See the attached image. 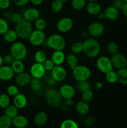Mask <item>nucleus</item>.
<instances>
[{
    "label": "nucleus",
    "instance_id": "1",
    "mask_svg": "<svg viewBox=\"0 0 127 128\" xmlns=\"http://www.w3.org/2000/svg\"><path fill=\"white\" fill-rule=\"evenodd\" d=\"M83 52L88 58L95 59L100 52L101 46L99 41L95 38H87L82 42Z\"/></svg>",
    "mask_w": 127,
    "mask_h": 128
},
{
    "label": "nucleus",
    "instance_id": "2",
    "mask_svg": "<svg viewBox=\"0 0 127 128\" xmlns=\"http://www.w3.org/2000/svg\"><path fill=\"white\" fill-rule=\"evenodd\" d=\"M44 98L47 104L53 108H59L63 104L64 99L59 90L49 87L44 92Z\"/></svg>",
    "mask_w": 127,
    "mask_h": 128
},
{
    "label": "nucleus",
    "instance_id": "3",
    "mask_svg": "<svg viewBox=\"0 0 127 128\" xmlns=\"http://www.w3.org/2000/svg\"><path fill=\"white\" fill-rule=\"evenodd\" d=\"M15 31L19 38L21 40L28 39L30 34L33 31V25L32 22L23 20L19 23L16 24Z\"/></svg>",
    "mask_w": 127,
    "mask_h": 128
},
{
    "label": "nucleus",
    "instance_id": "4",
    "mask_svg": "<svg viewBox=\"0 0 127 128\" xmlns=\"http://www.w3.org/2000/svg\"><path fill=\"white\" fill-rule=\"evenodd\" d=\"M47 45L54 51H63L66 46V42L62 35L53 34L47 39Z\"/></svg>",
    "mask_w": 127,
    "mask_h": 128
},
{
    "label": "nucleus",
    "instance_id": "5",
    "mask_svg": "<svg viewBox=\"0 0 127 128\" xmlns=\"http://www.w3.org/2000/svg\"><path fill=\"white\" fill-rule=\"evenodd\" d=\"M10 53L14 60L23 61L27 55V50L26 45L21 41H15L10 47Z\"/></svg>",
    "mask_w": 127,
    "mask_h": 128
},
{
    "label": "nucleus",
    "instance_id": "6",
    "mask_svg": "<svg viewBox=\"0 0 127 128\" xmlns=\"http://www.w3.org/2000/svg\"><path fill=\"white\" fill-rule=\"evenodd\" d=\"M72 71V76L77 82L88 80L91 76L90 69L85 65L76 66Z\"/></svg>",
    "mask_w": 127,
    "mask_h": 128
},
{
    "label": "nucleus",
    "instance_id": "7",
    "mask_svg": "<svg viewBox=\"0 0 127 128\" xmlns=\"http://www.w3.org/2000/svg\"><path fill=\"white\" fill-rule=\"evenodd\" d=\"M96 66L100 72L105 74L113 70V68L111 59L106 56H100L97 58L96 61Z\"/></svg>",
    "mask_w": 127,
    "mask_h": 128
},
{
    "label": "nucleus",
    "instance_id": "8",
    "mask_svg": "<svg viewBox=\"0 0 127 128\" xmlns=\"http://www.w3.org/2000/svg\"><path fill=\"white\" fill-rule=\"evenodd\" d=\"M30 44L34 46H39L46 41V36L43 31L34 30L29 37Z\"/></svg>",
    "mask_w": 127,
    "mask_h": 128
},
{
    "label": "nucleus",
    "instance_id": "9",
    "mask_svg": "<svg viewBox=\"0 0 127 128\" xmlns=\"http://www.w3.org/2000/svg\"><path fill=\"white\" fill-rule=\"evenodd\" d=\"M105 31V26L103 24L98 21L91 22L87 29V32L92 38H98L103 35Z\"/></svg>",
    "mask_w": 127,
    "mask_h": 128
},
{
    "label": "nucleus",
    "instance_id": "10",
    "mask_svg": "<svg viewBox=\"0 0 127 128\" xmlns=\"http://www.w3.org/2000/svg\"><path fill=\"white\" fill-rule=\"evenodd\" d=\"M73 26V21L70 18L64 17L60 19L57 22L56 27L61 33H66L70 31Z\"/></svg>",
    "mask_w": 127,
    "mask_h": 128
},
{
    "label": "nucleus",
    "instance_id": "11",
    "mask_svg": "<svg viewBox=\"0 0 127 128\" xmlns=\"http://www.w3.org/2000/svg\"><path fill=\"white\" fill-rule=\"evenodd\" d=\"M113 67L117 70L127 68V59L125 56L121 53H117L112 55L111 58Z\"/></svg>",
    "mask_w": 127,
    "mask_h": 128
},
{
    "label": "nucleus",
    "instance_id": "12",
    "mask_svg": "<svg viewBox=\"0 0 127 128\" xmlns=\"http://www.w3.org/2000/svg\"><path fill=\"white\" fill-rule=\"evenodd\" d=\"M46 72V70L42 63L35 62L32 64L30 68V74L34 78H42L44 76Z\"/></svg>",
    "mask_w": 127,
    "mask_h": 128
},
{
    "label": "nucleus",
    "instance_id": "13",
    "mask_svg": "<svg viewBox=\"0 0 127 128\" xmlns=\"http://www.w3.org/2000/svg\"><path fill=\"white\" fill-rule=\"evenodd\" d=\"M59 91L64 100L73 99L75 96V90L72 85L69 84H62L60 87Z\"/></svg>",
    "mask_w": 127,
    "mask_h": 128
},
{
    "label": "nucleus",
    "instance_id": "14",
    "mask_svg": "<svg viewBox=\"0 0 127 128\" xmlns=\"http://www.w3.org/2000/svg\"><path fill=\"white\" fill-rule=\"evenodd\" d=\"M51 75L57 82L64 81L67 77V71L64 67L61 66H55L51 71Z\"/></svg>",
    "mask_w": 127,
    "mask_h": 128
},
{
    "label": "nucleus",
    "instance_id": "15",
    "mask_svg": "<svg viewBox=\"0 0 127 128\" xmlns=\"http://www.w3.org/2000/svg\"><path fill=\"white\" fill-rule=\"evenodd\" d=\"M14 74L10 65L4 64L0 68V80L1 81H10L13 78Z\"/></svg>",
    "mask_w": 127,
    "mask_h": 128
},
{
    "label": "nucleus",
    "instance_id": "16",
    "mask_svg": "<svg viewBox=\"0 0 127 128\" xmlns=\"http://www.w3.org/2000/svg\"><path fill=\"white\" fill-rule=\"evenodd\" d=\"M22 16L24 20L32 22L40 18L41 13L39 10L36 8H29L24 11Z\"/></svg>",
    "mask_w": 127,
    "mask_h": 128
},
{
    "label": "nucleus",
    "instance_id": "17",
    "mask_svg": "<svg viewBox=\"0 0 127 128\" xmlns=\"http://www.w3.org/2000/svg\"><path fill=\"white\" fill-rule=\"evenodd\" d=\"M32 79V76L30 73L26 72H22L19 74H17L15 78V82L19 86H26L29 84L30 81Z\"/></svg>",
    "mask_w": 127,
    "mask_h": 128
},
{
    "label": "nucleus",
    "instance_id": "18",
    "mask_svg": "<svg viewBox=\"0 0 127 128\" xmlns=\"http://www.w3.org/2000/svg\"><path fill=\"white\" fill-rule=\"evenodd\" d=\"M13 104L18 110L24 109L27 104V97L22 93H19L14 97Z\"/></svg>",
    "mask_w": 127,
    "mask_h": 128
},
{
    "label": "nucleus",
    "instance_id": "19",
    "mask_svg": "<svg viewBox=\"0 0 127 128\" xmlns=\"http://www.w3.org/2000/svg\"><path fill=\"white\" fill-rule=\"evenodd\" d=\"M65 57L63 51H54L51 56V60L55 66H61L65 61Z\"/></svg>",
    "mask_w": 127,
    "mask_h": 128
},
{
    "label": "nucleus",
    "instance_id": "20",
    "mask_svg": "<svg viewBox=\"0 0 127 128\" xmlns=\"http://www.w3.org/2000/svg\"><path fill=\"white\" fill-rule=\"evenodd\" d=\"M12 125L16 128H26L29 124V121L23 115H17L12 119Z\"/></svg>",
    "mask_w": 127,
    "mask_h": 128
},
{
    "label": "nucleus",
    "instance_id": "21",
    "mask_svg": "<svg viewBox=\"0 0 127 128\" xmlns=\"http://www.w3.org/2000/svg\"><path fill=\"white\" fill-rule=\"evenodd\" d=\"M85 10L89 14L92 16H97L102 12V7L98 2H88L86 4Z\"/></svg>",
    "mask_w": 127,
    "mask_h": 128
},
{
    "label": "nucleus",
    "instance_id": "22",
    "mask_svg": "<svg viewBox=\"0 0 127 128\" xmlns=\"http://www.w3.org/2000/svg\"><path fill=\"white\" fill-rule=\"evenodd\" d=\"M104 14L106 19L110 21H115L118 20L120 16V11L115 8L113 6H108L104 10Z\"/></svg>",
    "mask_w": 127,
    "mask_h": 128
},
{
    "label": "nucleus",
    "instance_id": "23",
    "mask_svg": "<svg viewBox=\"0 0 127 128\" xmlns=\"http://www.w3.org/2000/svg\"><path fill=\"white\" fill-rule=\"evenodd\" d=\"M75 110L78 114L82 116H85L89 113L90 106L88 102H86L82 100L77 103L75 106Z\"/></svg>",
    "mask_w": 127,
    "mask_h": 128
},
{
    "label": "nucleus",
    "instance_id": "24",
    "mask_svg": "<svg viewBox=\"0 0 127 128\" xmlns=\"http://www.w3.org/2000/svg\"><path fill=\"white\" fill-rule=\"evenodd\" d=\"M47 121H48V116L47 113L44 111L37 112L34 119L35 124L39 127L44 126L47 123Z\"/></svg>",
    "mask_w": 127,
    "mask_h": 128
},
{
    "label": "nucleus",
    "instance_id": "25",
    "mask_svg": "<svg viewBox=\"0 0 127 128\" xmlns=\"http://www.w3.org/2000/svg\"><path fill=\"white\" fill-rule=\"evenodd\" d=\"M65 62L71 70H73L76 66L78 65V58L77 55L73 53L68 54L66 56Z\"/></svg>",
    "mask_w": 127,
    "mask_h": 128
},
{
    "label": "nucleus",
    "instance_id": "26",
    "mask_svg": "<svg viewBox=\"0 0 127 128\" xmlns=\"http://www.w3.org/2000/svg\"><path fill=\"white\" fill-rule=\"evenodd\" d=\"M10 66L15 74H19L24 71L25 66L22 60H14Z\"/></svg>",
    "mask_w": 127,
    "mask_h": 128
},
{
    "label": "nucleus",
    "instance_id": "27",
    "mask_svg": "<svg viewBox=\"0 0 127 128\" xmlns=\"http://www.w3.org/2000/svg\"><path fill=\"white\" fill-rule=\"evenodd\" d=\"M3 38L6 42L13 43L14 42L16 41L17 39L18 38V36L15 30H8L3 34Z\"/></svg>",
    "mask_w": 127,
    "mask_h": 128
},
{
    "label": "nucleus",
    "instance_id": "28",
    "mask_svg": "<svg viewBox=\"0 0 127 128\" xmlns=\"http://www.w3.org/2000/svg\"><path fill=\"white\" fill-rule=\"evenodd\" d=\"M87 0H71V6L75 11H79L85 8Z\"/></svg>",
    "mask_w": 127,
    "mask_h": 128
},
{
    "label": "nucleus",
    "instance_id": "29",
    "mask_svg": "<svg viewBox=\"0 0 127 128\" xmlns=\"http://www.w3.org/2000/svg\"><path fill=\"white\" fill-rule=\"evenodd\" d=\"M118 74V81L123 85H127V68L118 70L117 72Z\"/></svg>",
    "mask_w": 127,
    "mask_h": 128
},
{
    "label": "nucleus",
    "instance_id": "30",
    "mask_svg": "<svg viewBox=\"0 0 127 128\" xmlns=\"http://www.w3.org/2000/svg\"><path fill=\"white\" fill-rule=\"evenodd\" d=\"M11 103L10 96L7 93L0 94V108L2 109H6Z\"/></svg>",
    "mask_w": 127,
    "mask_h": 128
},
{
    "label": "nucleus",
    "instance_id": "31",
    "mask_svg": "<svg viewBox=\"0 0 127 128\" xmlns=\"http://www.w3.org/2000/svg\"><path fill=\"white\" fill-rule=\"evenodd\" d=\"M34 59L36 62L43 63L47 60V54L43 50H37L34 54Z\"/></svg>",
    "mask_w": 127,
    "mask_h": 128
},
{
    "label": "nucleus",
    "instance_id": "32",
    "mask_svg": "<svg viewBox=\"0 0 127 128\" xmlns=\"http://www.w3.org/2000/svg\"><path fill=\"white\" fill-rule=\"evenodd\" d=\"M64 2L61 0H54L51 3V8L54 13H59L62 10Z\"/></svg>",
    "mask_w": 127,
    "mask_h": 128
},
{
    "label": "nucleus",
    "instance_id": "33",
    "mask_svg": "<svg viewBox=\"0 0 127 128\" xmlns=\"http://www.w3.org/2000/svg\"><path fill=\"white\" fill-rule=\"evenodd\" d=\"M18 109L14 105L10 104L5 109V114L9 117L10 118L13 119L17 115H18Z\"/></svg>",
    "mask_w": 127,
    "mask_h": 128
},
{
    "label": "nucleus",
    "instance_id": "34",
    "mask_svg": "<svg viewBox=\"0 0 127 128\" xmlns=\"http://www.w3.org/2000/svg\"><path fill=\"white\" fill-rule=\"evenodd\" d=\"M12 125V119L6 114L0 116V128H10Z\"/></svg>",
    "mask_w": 127,
    "mask_h": 128
},
{
    "label": "nucleus",
    "instance_id": "35",
    "mask_svg": "<svg viewBox=\"0 0 127 128\" xmlns=\"http://www.w3.org/2000/svg\"><path fill=\"white\" fill-rule=\"evenodd\" d=\"M70 50L72 53L75 54H80L83 52V44L80 41H75L71 44Z\"/></svg>",
    "mask_w": 127,
    "mask_h": 128
},
{
    "label": "nucleus",
    "instance_id": "36",
    "mask_svg": "<svg viewBox=\"0 0 127 128\" xmlns=\"http://www.w3.org/2000/svg\"><path fill=\"white\" fill-rule=\"evenodd\" d=\"M77 88L80 92H83L86 91L91 90L92 85H91L90 82L88 81V80H86V81L77 82Z\"/></svg>",
    "mask_w": 127,
    "mask_h": 128
},
{
    "label": "nucleus",
    "instance_id": "37",
    "mask_svg": "<svg viewBox=\"0 0 127 128\" xmlns=\"http://www.w3.org/2000/svg\"><path fill=\"white\" fill-rule=\"evenodd\" d=\"M29 86L32 91L37 92L42 88V82L40 79L32 78L31 81H30Z\"/></svg>",
    "mask_w": 127,
    "mask_h": 128
},
{
    "label": "nucleus",
    "instance_id": "38",
    "mask_svg": "<svg viewBox=\"0 0 127 128\" xmlns=\"http://www.w3.org/2000/svg\"><path fill=\"white\" fill-rule=\"evenodd\" d=\"M105 79L110 84H114L118 81V74L117 72L112 70L105 74Z\"/></svg>",
    "mask_w": 127,
    "mask_h": 128
},
{
    "label": "nucleus",
    "instance_id": "39",
    "mask_svg": "<svg viewBox=\"0 0 127 128\" xmlns=\"http://www.w3.org/2000/svg\"><path fill=\"white\" fill-rule=\"evenodd\" d=\"M107 51L110 54L112 55L117 54L118 52V50H119V47L118 45L117 44V42H113V41H111V42H108L107 45Z\"/></svg>",
    "mask_w": 127,
    "mask_h": 128
},
{
    "label": "nucleus",
    "instance_id": "40",
    "mask_svg": "<svg viewBox=\"0 0 127 128\" xmlns=\"http://www.w3.org/2000/svg\"><path fill=\"white\" fill-rule=\"evenodd\" d=\"M34 28L36 30L44 31L47 26V22L44 19L40 17L34 21Z\"/></svg>",
    "mask_w": 127,
    "mask_h": 128
},
{
    "label": "nucleus",
    "instance_id": "41",
    "mask_svg": "<svg viewBox=\"0 0 127 128\" xmlns=\"http://www.w3.org/2000/svg\"><path fill=\"white\" fill-rule=\"evenodd\" d=\"M60 128H79L77 122L72 120L67 119L64 120L61 123Z\"/></svg>",
    "mask_w": 127,
    "mask_h": 128
},
{
    "label": "nucleus",
    "instance_id": "42",
    "mask_svg": "<svg viewBox=\"0 0 127 128\" xmlns=\"http://www.w3.org/2000/svg\"><path fill=\"white\" fill-rule=\"evenodd\" d=\"M6 91H7V94L10 97H14L17 94L19 93V90L18 87L14 84L9 85L7 88Z\"/></svg>",
    "mask_w": 127,
    "mask_h": 128
},
{
    "label": "nucleus",
    "instance_id": "43",
    "mask_svg": "<svg viewBox=\"0 0 127 128\" xmlns=\"http://www.w3.org/2000/svg\"><path fill=\"white\" fill-rule=\"evenodd\" d=\"M93 93L91 90L82 92V100L86 102H89L93 100Z\"/></svg>",
    "mask_w": 127,
    "mask_h": 128
},
{
    "label": "nucleus",
    "instance_id": "44",
    "mask_svg": "<svg viewBox=\"0 0 127 128\" xmlns=\"http://www.w3.org/2000/svg\"><path fill=\"white\" fill-rule=\"evenodd\" d=\"M9 30L7 21L4 18H0V34L3 35Z\"/></svg>",
    "mask_w": 127,
    "mask_h": 128
},
{
    "label": "nucleus",
    "instance_id": "45",
    "mask_svg": "<svg viewBox=\"0 0 127 128\" xmlns=\"http://www.w3.org/2000/svg\"><path fill=\"white\" fill-rule=\"evenodd\" d=\"M46 71H51L55 67V64L51 59H47L44 62L42 63Z\"/></svg>",
    "mask_w": 127,
    "mask_h": 128
},
{
    "label": "nucleus",
    "instance_id": "46",
    "mask_svg": "<svg viewBox=\"0 0 127 128\" xmlns=\"http://www.w3.org/2000/svg\"><path fill=\"white\" fill-rule=\"evenodd\" d=\"M82 122L85 126H90L94 124V123L95 122V119L93 116H87V117L83 118Z\"/></svg>",
    "mask_w": 127,
    "mask_h": 128
},
{
    "label": "nucleus",
    "instance_id": "47",
    "mask_svg": "<svg viewBox=\"0 0 127 128\" xmlns=\"http://www.w3.org/2000/svg\"><path fill=\"white\" fill-rule=\"evenodd\" d=\"M24 20L23 16H21L20 14L17 13V12H15V13H13L11 14V20L14 23L17 24L19 22H21V21Z\"/></svg>",
    "mask_w": 127,
    "mask_h": 128
},
{
    "label": "nucleus",
    "instance_id": "48",
    "mask_svg": "<svg viewBox=\"0 0 127 128\" xmlns=\"http://www.w3.org/2000/svg\"><path fill=\"white\" fill-rule=\"evenodd\" d=\"M125 4V2L123 0H114L112 2V6L116 8L117 10H118V11H122V10L123 9V6Z\"/></svg>",
    "mask_w": 127,
    "mask_h": 128
},
{
    "label": "nucleus",
    "instance_id": "49",
    "mask_svg": "<svg viewBox=\"0 0 127 128\" xmlns=\"http://www.w3.org/2000/svg\"><path fill=\"white\" fill-rule=\"evenodd\" d=\"M14 58L11 55V53L7 54H6L3 57L4 64L6 65H11L12 62L14 61Z\"/></svg>",
    "mask_w": 127,
    "mask_h": 128
},
{
    "label": "nucleus",
    "instance_id": "50",
    "mask_svg": "<svg viewBox=\"0 0 127 128\" xmlns=\"http://www.w3.org/2000/svg\"><path fill=\"white\" fill-rule=\"evenodd\" d=\"M11 4L10 0H0V9L6 10L8 8Z\"/></svg>",
    "mask_w": 127,
    "mask_h": 128
},
{
    "label": "nucleus",
    "instance_id": "51",
    "mask_svg": "<svg viewBox=\"0 0 127 128\" xmlns=\"http://www.w3.org/2000/svg\"><path fill=\"white\" fill-rule=\"evenodd\" d=\"M46 84H47L49 87H54V86H56L57 83V81L54 79V78L52 77L51 75V76H48V77L46 78Z\"/></svg>",
    "mask_w": 127,
    "mask_h": 128
},
{
    "label": "nucleus",
    "instance_id": "52",
    "mask_svg": "<svg viewBox=\"0 0 127 128\" xmlns=\"http://www.w3.org/2000/svg\"><path fill=\"white\" fill-rule=\"evenodd\" d=\"M13 3L17 6H24L27 4L29 0H12Z\"/></svg>",
    "mask_w": 127,
    "mask_h": 128
},
{
    "label": "nucleus",
    "instance_id": "53",
    "mask_svg": "<svg viewBox=\"0 0 127 128\" xmlns=\"http://www.w3.org/2000/svg\"><path fill=\"white\" fill-rule=\"evenodd\" d=\"M103 88V82L102 81H97L95 84V88L96 90H101Z\"/></svg>",
    "mask_w": 127,
    "mask_h": 128
},
{
    "label": "nucleus",
    "instance_id": "54",
    "mask_svg": "<svg viewBox=\"0 0 127 128\" xmlns=\"http://www.w3.org/2000/svg\"><path fill=\"white\" fill-rule=\"evenodd\" d=\"M44 0H29V2H31L34 6H40L42 4Z\"/></svg>",
    "mask_w": 127,
    "mask_h": 128
},
{
    "label": "nucleus",
    "instance_id": "55",
    "mask_svg": "<svg viewBox=\"0 0 127 128\" xmlns=\"http://www.w3.org/2000/svg\"><path fill=\"white\" fill-rule=\"evenodd\" d=\"M65 100L64 104L66 105V106H68V107H70V106H72L73 102H74L73 99H66V100Z\"/></svg>",
    "mask_w": 127,
    "mask_h": 128
},
{
    "label": "nucleus",
    "instance_id": "56",
    "mask_svg": "<svg viewBox=\"0 0 127 128\" xmlns=\"http://www.w3.org/2000/svg\"><path fill=\"white\" fill-rule=\"evenodd\" d=\"M122 12H123V15L125 16L126 18H127V2H125L123 6V9L122 10Z\"/></svg>",
    "mask_w": 127,
    "mask_h": 128
},
{
    "label": "nucleus",
    "instance_id": "57",
    "mask_svg": "<svg viewBox=\"0 0 127 128\" xmlns=\"http://www.w3.org/2000/svg\"><path fill=\"white\" fill-rule=\"evenodd\" d=\"M97 17H98V18L100 20H105V19H106L105 15L104 12H100V13L97 15Z\"/></svg>",
    "mask_w": 127,
    "mask_h": 128
},
{
    "label": "nucleus",
    "instance_id": "58",
    "mask_svg": "<svg viewBox=\"0 0 127 128\" xmlns=\"http://www.w3.org/2000/svg\"><path fill=\"white\" fill-rule=\"evenodd\" d=\"M2 65H4L3 57H2V56H1V55H0V68H1V66H2Z\"/></svg>",
    "mask_w": 127,
    "mask_h": 128
},
{
    "label": "nucleus",
    "instance_id": "59",
    "mask_svg": "<svg viewBox=\"0 0 127 128\" xmlns=\"http://www.w3.org/2000/svg\"><path fill=\"white\" fill-rule=\"evenodd\" d=\"M98 0H87V2H98Z\"/></svg>",
    "mask_w": 127,
    "mask_h": 128
},
{
    "label": "nucleus",
    "instance_id": "60",
    "mask_svg": "<svg viewBox=\"0 0 127 128\" xmlns=\"http://www.w3.org/2000/svg\"><path fill=\"white\" fill-rule=\"evenodd\" d=\"M61 1H62V2L64 3V2H68V1H70V0H61Z\"/></svg>",
    "mask_w": 127,
    "mask_h": 128
},
{
    "label": "nucleus",
    "instance_id": "61",
    "mask_svg": "<svg viewBox=\"0 0 127 128\" xmlns=\"http://www.w3.org/2000/svg\"><path fill=\"white\" fill-rule=\"evenodd\" d=\"M123 1H124L125 3V2H127V0H123Z\"/></svg>",
    "mask_w": 127,
    "mask_h": 128
}]
</instances>
